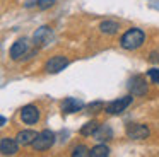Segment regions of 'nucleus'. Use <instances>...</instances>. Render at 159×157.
I'll use <instances>...</instances> for the list:
<instances>
[{"instance_id": "1", "label": "nucleus", "mask_w": 159, "mask_h": 157, "mask_svg": "<svg viewBox=\"0 0 159 157\" xmlns=\"http://www.w3.org/2000/svg\"><path fill=\"white\" fill-rule=\"evenodd\" d=\"M144 39H145L144 31L137 29V27H132V29H128L127 33L120 38V44L125 50H137V48L142 46Z\"/></svg>"}, {"instance_id": "2", "label": "nucleus", "mask_w": 159, "mask_h": 157, "mask_svg": "<svg viewBox=\"0 0 159 157\" xmlns=\"http://www.w3.org/2000/svg\"><path fill=\"white\" fill-rule=\"evenodd\" d=\"M55 143V133L50 130H43L38 133L36 140L33 142V149L34 150H48L50 147Z\"/></svg>"}, {"instance_id": "3", "label": "nucleus", "mask_w": 159, "mask_h": 157, "mask_svg": "<svg viewBox=\"0 0 159 157\" xmlns=\"http://www.w3.org/2000/svg\"><path fill=\"white\" fill-rule=\"evenodd\" d=\"M132 96H125V97H118V99H115V101H111L110 104H106V113L108 114H120V113H123L125 109L130 106L132 99H134Z\"/></svg>"}, {"instance_id": "4", "label": "nucleus", "mask_w": 159, "mask_h": 157, "mask_svg": "<svg viewBox=\"0 0 159 157\" xmlns=\"http://www.w3.org/2000/svg\"><path fill=\"white\" fill-rule=\"evenodd\" d=\"M67 65H69V58L62 56V55H57V56H52L45 63V70L48 72V74H58V72H62Z\"/></svg>"}, {"instance_id": "5", "label": "nucleus", "mask_w": 159, "mask_h": 157, "mask_svg": "<svg viewBox=\"0 0 159 157\" xmlns=\"http://www.w3.org/2000/svg\"><path fill=\"white\" fill-rule=\"evenodd\" d=\"M127 137L132 140H142L149 137V128L147 125H140V123H134V125L127 126Z\"/></svg>"}, {"instance_id": "6", "label": "nucleus", "mask_w": 159, "mask_h": 157, "mask_svg": "<svg viewBox=\"0 0 159 157\" xmlns=\"http://www.w3.org/2000/svg\"><path fill=\"white\" fill-rule=\"evenodd\" d=\"M21 118L26 125H34L39 119V109L33 104H28L21 109Z\"/></svg>"}, {"instance_id": "7", "label": "nucleus", "mask_w": 159, "mask_h": 157, "mask_svg": "<svg viewBox=\"0 0 159 157\" xmlns=\"http://www.w3.org/2000/svg\"><path fill=\"white\" fill-rule=\"evenodd\" d=\"M26 53H28V39H24V38L17 39L9 50V55H11L12 60H21Z\"/></svg>"}, {"instance_id": "8", "label": "nucleus", "mask_w": 159, "mask_h": 157, "mask_svg": "<svg viewBox=\"0 0 159 157\" xmlns=\"http://www.w3.org/2000/svg\"><path fill=\"white\" fill-rule=\"evenodd\" d=\"M33 39H34V44H38V46H46V44L53 39V33H52L50 27L43 26V27H39V29L34 33Z\"/></svg>"}, {"instance_id": "9", "label": "nucleus", "mask_w": 159, "mask_h": 157, "mask_svg": "<svg viewBox=\"0 0 159 157\" xmlns=\"http://www.w3.org/2000/svg\"><path fill=\"white\" fill-rule=\"evenodd\" d=\"M130 91L134 96H144L147 92V84H145L144 75H135L130 80Z\"/></svg>"}, {"instance_id": "10", "label": "nucleus", "mask_w": 159, "mask_h": 157, "mask_svg": "<svg viewBox=\"0 0 159 157\" xmlns=\"http://www.w3.org/2000/svg\"><path fill=\"white\" fill-rule=\"evenodd\" d=\"M19 149V142L16 138H9V137H4L0 140V152L2 155H14Z\"/></svg>"}, {"instance_id": "11", "label": "nucleus", "mask_w": 159, "mask_h": 157, "mask_svg": "<svg viewBox=\"0 0 159 157\" xmlns=\"http://www.w3.org/2000/svg\"><path fill=\"white\" fill-rule=\"evenodd\" d=\"M82 108H84V101H80V99H77V97H67V99H63V102H62V111L65 113V114L77 113Z\"/></svg>"}, {"instance_id": "12", "label": "nucleus", "mask_w": 159, "mask_h": 157, "mask_svg": "<svg viewBox=\"0 0 159 157\" xmlns=\"http://www.w3.org/2000/svg\"><path fill=\"white\" fill-rule=\"evenodd\" d=\"M36 137H38V133H36L34 130H22V132L17 133L16 140L19 142V145H33Z\"/></svg>"}, {"instance_id": "13", "label": "nucleus", "mask_w": 159, "mask_h": 157, "mask_svg": "<svg viewBox=\"0 0 159 157\" xmlns=\"http://www.w3.org/2000/svg\"><path fill=\"white\" fill-rule=\"evenodd\" d=\"M94 138L99 140V142H108V140L113 138V130L110 125H99L98 130L94 132Z\"/></svg>"}, {"instance_id": "14", "label": "nucleus", "mask_w": 159, "mask_h": 157, "mask_svg": "<svg viewBox=\"0 0 159 157\" xmlns=\"http://www.w3.org/2000/svg\"><path fill=\"white\" fill-rule=\"evenodd\" d=\"M99 29L103 34H115V33H118L120 26H118V22H115V20H104V22H101Z\"/></svg>"}, {"instance_id": "15", "label": "nucleus", "mask_w": 159, "mask_h": 157, "mask_svg": "<svg viewBox=\"0 0 159 157\" xmlns=\"http://www.w3.org/2000/svg\"><path fill=\"white\" fill-rule=\"evenodd\" d=\"M98 126H99V123L98 121H87L86 125L80 128V135H84V137H91V135H94V132L98 130Z\"/></svg>"}, {"instance_id": "16", "label": "nucleus", "mask_w": 159, "mask_h": 157, "mask_svg": "<svg viewBox=\"0 0 159 157\" xmlns=\"http://www.w3.org/2000/svg\"><path fill=\"white\" fill-rule=\"evenodd\" d=\"M106 155H110V149L104 143H99V145L91 149V157H106Z\"/></svg>"}, {"instance_id": "17", "label": "nucleus", "mask_w": 159, "mask_h": 157, "mask_svg": "<svg viewBox=\"0 0 159 157\" xmlns=\"http://www.w3.org/2000/svg\"><path fill=\"white\" fill-rule=\"evenodd\" d=\"M74 157H91V150L87 149L86 145H77L75 149L72 150Z\"/></svg>"}, {"instance_id": "18", "label": "nucleus", "mask_w": 159, "mask_h": 157, "mask_svg": "<svg viewBox=\"0 0 159 157\" xmlns=\"http://www.w3.org/2000/svg\"><path fill=\"white\" fill-rule=\"evenodd\" d=\"M55 2L57 0H36V7L41 9V10H45V9H48V7H52Z\"/></svg>"}, {"instance_id": "19", "label": "nucleus", "mask_w": 159, "mask_h": 157, "mask_svg": "<svg viewBox=\"0 0 159 157\" xmlns=\"http://www.w3.org/2000/svg\"><path fill=\"white\" fill-rule=\"evenodd\" d=\"M147 75H149V78H151L154 84L159 85V68H151V70L147 72Z\"/></svg>"}, {"instance_id": "20", "label": "nucleus", "mask_w": 159, "mask_h": 157, "mask_svg": "<svg viewBox=\"0 0 159 157\" xmlns=\"http://www.w3.org/2000/svg\"><path fill=\"white\" fill-rule=\"evenodd\" d=\"M103 106V102H93V104H89V109H101Z\"/></svg>"}, {"instance_id": "21", "label": "nucleus", "mask_w": 159, "mask_h": 157, "mask_svg": "<svg viewBox=\"0 0 159 157\" xmlns=\"http://www.w3.org/2000/svg\"><path fill=\"white\" fill-rule=\"evenodd\" d=\"M152 61H157V53H152V58H151Z\"/></svg>"}]
</instances>
